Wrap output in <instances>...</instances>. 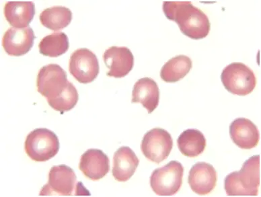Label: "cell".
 Instances as JSON below:
<instances>
[{
  "instance_id": "9c48e42d",
  "label": "cell",
  "mask_w": 261,
  "mask_h": 197,
  "mask_svg": "<svg viewBox=\"0 0 261 197\" xmlns=\"http://www.w3.org/2000/svg\"><path fill=\"white\" fill-rule=\"evenodd\" d=\"M68 82L67 73L62 67L49 64L43 66L38 73L37 91L47 100L51 99L58 96Z\"/></svg>"
},
{
  "instance_id": "2e32d148",
  "label": "cell",
  "mask_w": 261,
  "mask_h": 197,
  "mask_svg": "<svg viewBox=\"0 0 261 197\" xmlns=\"http://www.w3.org/2000/svg\"><path fill=\"white\" fill-rule=\"evenodd\" d=\"M160 100L159 86L153 79L143 77L135 83L132 92V103H141L151 114L158 107Z\"/></svg>"
},
{
  "instance_id": "7c38bea8",
  "label": "cell",
  "mask_w": 261,
  "mask_h": 197,
  "mask_svg": "<svg viewBox=\"0 0 261 197\" xmlns=\"http://www.w3.org/2000/svg\"><path fill=\"white\" fill-rule=\"evenodd\" d=\"M217 180V172L210 163H196L189 171V186L193 191L199 195L210 193L216 187Z\"/></svg>"
},
{
  "instance_id": "44dd1931",
  "label": "cell",
  "mask_w": 261,
  "mask_h": 197,
  "mask_svg": "<svg viewBox=\"0 0 261 197\" xmlns=\"http://www.w3.org/2000/svg\"><path fill=\"white\" fill-rule=\"evenodd\" d=\"M69 39L64 33H55L44 37L39 45L40 53L50 58H58L66 53Z\"/></svg>"
},
{
  "instance_id": "3957f363",
  "label": "cell",
  "mask_w": 261,
  "mask_h": 197,
  "mask_svg": "<svg viewBox=\"0 0 261 197\" xmlns=\"http://www.w3.org/2000/svg\"><path fill=\"white\" fill-rule=\"evenodd\" d=\"M25 152L31 160L43 162L54 158L60 150V141L56 133L39 128L27 135L24 144Z\"/></svg>"
},
{
  "instance_id": "7402d4cb",
  "label": "cell",
  "mask_w": 261,
  "mask_h": 197,
  "mask_svg": "<svg viewBox=\"0 0 261 197\" xmlns=\"http://www.w3.org/2000/svg\"><path fill=\"white\" fill-rule=\"evenodd\" d=\"M79 100V94L72 83L68 82L67 87L58 96L47 100L49 106L54 110L64 114L75 107Z\"/></svg>"
},
{
  "instance_id": "8fae6325",
  "label": "cell",
  "mask_w": 261,
  "mask_h": 197,
  "mask_svg": "<svg viewBox=\"0 0 261 197\" xmlns=\"http://www.w3.org/2000/svg\"><path fill=\"white\" fill-rule=\"evenodd\" d=\"M35 39V33L30 26L23 29L11 27L4 35L2 46L9 55L22 56L30 51Z\"/></svg>"
},
{
  "instance_id": "8992f818",
  "label": "cell",
  "mask_w": 261,
  "mask_h": 197,
  "mask_svg": "<svg viewBox=\"0 0 261 197\" xmlns=\"http://www.w3.org/2000/svg\"><path fill=\"white\" fill-rule=\"evenodd\" d=\"M82 185L81 182L77 184L76 175L70 167L64 164L55 165L50 169L47 183L39 194L69 196L73 194L75 189L77 190V194H81L80 187Z\"/></svg>"
},
{
  "instance_id": "6da1fadb",
  "label": "cell",
  "mask_w": 261,
  "mask_h": 197,
  "mask_svg": "<svg viewBox=\"0 0 261 197\" xmlns=\"http://www.w3.org/2000/svg\"><path fill=\"white\" fill-rule=\"evenodd\" d=\"M163 11L168 20L178 24L185 36L200 40L209 35L211 29L209 18L191 2H164Z\"/></svg>"
},
{
  "instance_id": "5b68a950",
  "label": "cell",
  "mask_w": 261,
  "mask_h": 197,
  "mask_svg": "<svg viewBox=\"0 0 261 197\" xmlns=\"http://www.w3.org/2000/svg\"><path fill=\"white\" fill-rule=\"evenodd\" d=\"M184 167L178 161H171L164 167L155 169L150 177L151 189L159 196H172L182 184Z\"/></svg>"
},
{
  "instance_id": "7a4b0ae2",
  "label": "cell",
  "mask_w": 261,
  "mask_h": 197,
  "mask_svg": "<svg viewBox=\"0 0 261 197\" xmlns=\"http://www.w3.org/2000/svg\"><path fill=\"white\" fill-rule=\"evenodd\" d=\"M260 156H252L244 163L239 172L229 174L224 180L229 196H257L260 186Z\"/></svg>"
},
{
  "instance_id": "52a82bcc",
  "label": "cell",
  "mask_w": 261,
  "mask_h": 197,
  "mask_svg": "<svg viewBox=\"0 0 261 197\" xmlns=\"http://www.w3.org/2000/svg\"><path fill=\"white\" fill-rule=\"evenodd\" d=\"M172 147L173 140L171 135L165 129L154 128L145 134L141 150L149 160L160 163L168 158Z\"/></svg>"
},
{
  "instance_id": "277c9868",
  "label": "cell",
  "mask_w": 261,
  "mask_h": 197,
  "mask_svg": "<svg viewBox=\"0 0 261 197\" xmlns=\"http://www.w3.org/2000/svg\"><path fill=\"white\" fill-rule=\"evenodd\" d=\"M221 80L229 92L242 96L251 93L256 85L255 75L251 69L240 62L227 66L221 74Z\"/></svg>"
},
{
  "instance_id": "9a60e30c",
  "label": "cell",
  "mask_w": 261,
  "mask_h": 197,
  "mask_svg": "<svg viewBox=\"0 0 261 197\" xmlns=\"http://www.w3.org/2000/svg\"><path fill=\"white\" fill-rule=\"evenodd\" d=\"M140 160L129 147L118 149L113 157L112 174L117 181L126 182L134 176Z\"/></svg>"
},
{
  "instance_id": "d6986e66",
  "label": "cell",
  "mask_w": 261,
  "mask_h": 197,
  "mask_svg": "<svg viewBox=\"0 0 261 197\" xmlns=\"http://www.w3.org/2000/svg\"><path fill=\"white\" fill-rule=\"evenodd\" d=\"M193 67L189 57L178 55L170 59L161 69L162 79L167 83H175L186 76Z\"/></svg>"
},
{
  "instance_id": "ac0fdd59",
  "label": "cell",
  "mask_w": 261,
  "mask_h": 197,
  "mask_svg": "<svg viewBox=\"0 0 261 197\" xmlns=\"http://www.w3.org/2000/svg\"><path fill=\"white\" fill-rule=\"evenodd\" d=\"M177 144L182 155L189 158H195L205 150L206 139L205 136L199 130L187 129L178 137Z\"/></svg>"
},
{
  "instance_id": "ba28073f",
  "label": "cell",
  "mask_w": 261,
  "mask_h": 197,
  "mask_svg": "<svg viewBox=\"0 0 261 197\" xmlns=\"http://www.w3.org/2000/svg\"><path fill=\"white\" fill-rule=\"evenodd\" d=\"M69 70L77 81L86 85L97 77L100 67L96 54L86 48H82L71 54Z\"/></svg>"
},
{
  "instance_id": "30bf717a",
  "label": "cell",
  "mask_w": 261,
  "mask_h": 197,
  "mask_svg": "<svg viewBox=\"0 0 261 197\" xmlns=\"http://www.w3.org/2000/svg\"><path fill=\"white\" fill-rule=\"evenodd\" d=\"M103 59L109 70L107 73L108 76L121 78L125 77L134 68V54L127 47L113 46L105 51Z\"/></svg>"
},
{
  "instance_id": "ffe728a7",
  "label": "cell",
  "mask_w": 261,
  "mask_h": 197,
  "mask_svg": "<svg viewBox=\"0 0 261 197\" xmlns=\"http://www.w3.org/2000/svg\"><path fill=\"white\" fill-rule=\"evenodd\" d=\"M43 26L54 31H58L68 26L72 20V13L64 6H54L43 10L40 14Z\"/></svg>"
},
{
  "instance_id": "4fadbf2b",
  "label": "cell",
  "mask_w": 261,
  "mask_h": 197,
  "mask_svg": "<svg viewBox=\"0 0 261 197\" xmlns=\"http://www.w3.org/2000/svg\"><path fill=\"white\" fill-rule=\"evenodd\" d=\"M79 169L88 179L96 181L109 173L110 161L102 150L90 149L81 156Z\"/></svg>"
},
{
  "instance_id": "5bb4252c",
  "label": "cell",
  "mask_w": 261,
  "mask_h": 197,
  "mask_svg": "<svg viewBox=\"0 0 261 197\" xmlns=\"http://www.w3.org/2000/svg\"><path fill=\"white\" fill-rule=\"evenodd\" d=\"M229 135L239 148L250 150L259 142L258 128L251 121L246 118H238L229 126Z\"/></svg>"
},
{
  "instance_id": "e0dca14e",
  "label": "cell",
  "mask_w": 261,
  "mask_h": 197,
  "mask_svg": "<svg viewBox=\"0 0 261 197\" xmlns=\"http://www.w3.org/2000/svg\"><path fill=\"white\" fill-rule=\"evenodd\" d=\"M6 20L14 28L28 27L35 14V5L32 2H8L4 6Z\"/></svg>"
}]
</instances>
